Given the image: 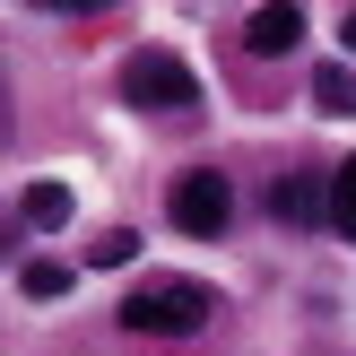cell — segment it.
<instances>
[{
	"label": "cell",
	"mask_w": 356,
	"mask_h": 356,
	"mask_svg": "<svg viewBox=\"0 0 356 356\" xmlns=\"http://www.w3.org/2000/svg\"><path fill=\"white\" fill-rule=\"evenodd\" d=\"M209 287L200 278H139L131 296H122V330H148V339H183V330L209 322Z\"/></svg>",
	"instance_id": "6da1fadb"
},
{
	"label": "cell",
	"mask_w": 356,
	"mask_h": 356,
	"mask_svg": "<svg viewBox=\"0 0 356 356\" xmlns=\"http://www.w3.org/2000/svg\"><path fill=\"white\" fill-rule=\"evenodd\" d=\"M122 96L139 104V113H191V104H200V79H191L183 61H174V52H131V70H122Z\"/></svg>",
	"instance_id": "7a4b0ae2"
},
{
	"label": "cell",
	"mask_w": 356,
	"mask_h": 356,
	"mask_svg": "<svg viewBox=\"0 0 356 356\" xmlns=\"http://www.w3.org/2000/svg\"><path fill=\"white\" fill-rule=\"evenodd\" d=\"M165 209H174V226H183V235H226V218H235V191H226V174H218V165H191V174H174Z\"/></svg>",
	"instance_id": "3957f363"
},
{
	"label": "cell",
	"mask_w": 356,
	"mask_h": 356,
	"mask_svg": "<svg viewBox=\"0 0 356 356\" xmlns=\"http://www.w3.org/2000/svg\"><path fill=\"white\" fill-rule=\"evenodd\" d=\"M243 44H252L261 61H287V52L305 44V9H296V0H261L252 26H243Z\"/></svg>",
	"instance_id": "277c9868"
},
{
	"label": "cell",
	"mask_w": 356,
	"mask_h": 356,
	"mask_svg": "<svg viewBox=\"0 0 356 356\" xmlns=\"http://www.w3.org/2000/svg\"><path fill=\"white\" fill-rule=\"evenodd\" d=\"M270 218H278V226H322V218H330V183H313V174L270 183Z\"/></svg>",
	"instance_id": "5b68a950"
},
{
	"label": "cell",
	"mask_w": 356,
	"mask_h": 356,
	"mask_svg": "<svg viewBox=\"0 0 356 356\" xmlns=\"http://www.w3.org/2000/svg\"><path fill=\"white\" fill-rule=\"evenodd\" d=\"M17 218L35 226V235H52V226H70V183H26V200H17Z\"/></svg>",
	"instance_id": "8992f818"
},
{
	"label": "cell",
	"mask_w": 356,
	"mask_h": 356,
	"mask_svg": "<svg viewBox=\"0 0 356 356\" xmlns=\"http://www.w3.org/2000/svg\"><path fill=\"white\" fill-rule=\"evenodd\" d=\"M313 104H322V113H356V70L348 61H322V70H313Z\"/></svg>",
	"instance_id": "52a82bcc"
},
{
	"label": "cell",
	"mask_w": 356,
	"mask_h": 356,
	"mask_svg": "<svg viewBox=\"0 0 356 356\" xmlns=\"http://www.w3.org/2000/svg\"><path fill=\"white\" fill-rule=\"evenodd\" d=\"M17 287H26L35 305H52V296H70V270H61V261H26V278H17Z\"/></svg>",
	"instance_id": "ba28073f"
},
{
	"label": "cell",
	"mask_w": 356,
	"mask_h": 356,
	"mask_svg": "<svg viewBox=\"0 0 356 356\" xmlns=\"http://www.w3.org/2000/svg\"><path fill=\"white\" fill-rule=\"evenodd\" d=\"M330 218H339L348 235H356V156H348L339 174H330Z\"/></svg>",
	"instance_id": "9c48e42d"
},
{
	"label": "cell",
	"mask_w": 356,
	"mask_h": 356,
	"mask_svg": "<svg viewBox=\"0 0 356 356\" xmlns=\"http://www.w3.org/2000/svg\"><path fill=\"white\" fill-rule=\"evenodd\" d=\"M139 252V235H122V226H113V235H104L96 243V252H87V261H96V270H122V261H131Z\"/></svg>",
	"instance_id": "30bf717a"
},
{
	"label": "cell",
	"mask_w": 356,
	"mask_h": 356,
	"mask_svg": "<svg viewBox=\"0 0 356 356\" xmlns=\"http://www.w3.org/2000/svg\"><path fill=\"white\" fill-rule=\"evenodd\" d=\"M35 9H79V17H96V9H113V0H35Z\"/></svg>",
	"instance_id": "8fae6325"
},
{
	"label": "cell",
	"mask_w": 356,
	"mask_h": 356,
	"mask_svg": "<svg viewBox=\"0 0 356 356\" xmlns=\"http://www.w3.org/2000/svg\"><path fill=\"white\" fill-rule=\"evenodd\" d=\"M339 44H356V0H348V9H339Z\"/></svg>",
	"instance_id": "7c38bea8"
},
{
	"label": "cell",
	"mask_w": 356,
	"mask_h": 356,
	"mask_svg": "<svg viewBox=\"0 0 356 356\" xmlns=\"http://www.w3.org/2000/svg\"><path fill=\"white\" fill-rule=\"evenodd\" d=\"M0 252H9V226H0Z\"/></svg>",
	"instance_id": "4fadbf2b"
}]
</instances>
